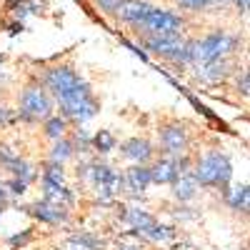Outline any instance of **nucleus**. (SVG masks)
<instances>
[{"label":"nucleus","instance_id":"nucleus-1","mask_svg":"<svg viewBox=\"0 0 250 250\" xmlns=\"http://www.w3.org/2000/svg\"><path fill=\"white\" fill-rule=\"evenodd\" d=\"M190 175L198 183V188H220V190H225L233 178V165L225 153L208 150L200 160L193 163Z\"/></svg>","mask_w":250,"mask_h":250},{"label":"nucleus","instance_id":"nucleus-2","mask_svg":"<svg viewBox=\"0 0 250 250\" xmlns=\"http://www.w3.org/2000/svg\"><path fill=\"white\" fill-rule=\"evenodd\" d=\"M240 48V38L228 30H210L195 40V65H205L213 60H230ZM193 65V68H195Z\"/></svg>","mask_w":250,"mask_h":250},{"label":"nucleus","instance_id":"nucleus-3","mask_svg":"<svg viewBox=\"0 0 250 250\" xmlns=\"http://www.w3.org/2000/svg\"><path fill=\"white\" fill-rule=\"evenodd\" d=\"M55 110V103L50 93L43 88L40 80H30L20 93V105H18V118L23 123H45Z\"/></svg>","mask_w":250,"mask_h":250},{"label":"nucleus","instance_id":"nucleus-4","mask_svg":"<svg viewBox=\"0 0 250 250\" xmlns=\"http://www.w3.org/2000/svg\"><path fill=\"white\" fill-rule=\"evenodd\" d=\"M58 108H60V115L65 118L68 123L73 120V123L80 125V123H88L90 118H95V113L100 110V103L93 95L90 85L83 80L73 93H68L65 98L58 100Z\"/></svg>","mask_w":250,"mask_h":250},{"label":"nucleus","instance_id":"nucleus-5","mask_svg":"<svg viewBox=\"0 0 250 250\" xmlns=\"http://www.w3.org/2000/svg\"><path fill=\"white\" fill-rule=\"evenodd\" d=\"M138 38H153V35H185V18L170 8L153 5L143 23L135 30Z\"/></svg>","mask_w":250,"mask_h":250},{"label":"nucleus","instance_id":"nucleus-6","mask_svg":"<svg viewBox=\"0 0 250 250\" xmlns=\"http://www.w3.org/2000/svg\"><path fill=\"white\" fill-rule=\"evenodd\" d=\"M40 83H43V88L50 93L53 103H58L60 98H65L68 93H73L83 83V78H80V73L70 65V62H58V65H48L43 70Z\"/></svg>","mask_w":250,"mask_h":250},{"label":"nucleus","instance_id":"nucleus-7","mask_svg":"<svg viewBox=\"0 0 250 250\" xmlns=\"http://www.w3.org/2000/svg\"><path fill=\"white\" fill-rule=\"evenodd\" d=\"M190 168H193V163L188 155H180V158L163 155L150 165V178H153V183H160V185H168V183L173 185L180 175L190 173Z\"/></svg>","mask_w":250,"mask_h":250},{"label":"nucleus","instance_id":"nucleus-8","mask_svg":"<svg viewBox=\"0 0 250 250\" xmlns=\"http://www.w3.org/2000/svg\"><path fill=\"white\" fill-rule=\"evenodd\" d=\"M160 145H163V153L170 155V158H180L188 153L190 148V135L183 128V123L173 120V123H165L160 128Z\"/></svg>","mask_w":250,"mask_h":250},{"label":"nucleus","instance_id":"nucleus-9","mask_svg":"<svg viewBox=\"0 0 250 250\" xmlns=\"http://www.w3.org/2000/svg\"><path fill=\"white\" fill-rule=\"evenodd\" d=\"M150 8H153L150 0H123L118 13H115V20H118V23H123V25H128L135 33Z\"/></svg>","mask_w":250,"mask_h":250},{"label":"nucleus","instance_id":"nucleus-10","mask_svg":"<svg viewBox=\"0 0 250 250\" xmlns=\"http://www.w3.org/2000/svg\"><path fill=\"white\" fill-rule=\"evenodd\" d=\"M233 73V62L230 60H213L205 65H195V80L203 85H220L230 78Z\"/></svg>","mask_w":250,"mask_h":250},{"label":"nucleus","instance_id":"nucleus-11","mask_svg":"<svg viewBox=\"0 0 250 250\" xmlns=\"http://www.w3.org/2000/svg\"><path fill=\"white\" fill-rule=\"evenodd\" d=\"M120 153H123V158H128L135 165H145V163H150L155 158V150H153L150 140H145V138H130V140H125L120 145Z\"/></svg>","mask_w":250,"mask_h":250},{"label":"nucleus","instance_id":"nucleus-12","mask_svg":"<svg viewBox=\"0 0 250 250\" xmlns=\"http://www.w3.org/2000/svg\"><path fill=\"white\" fill-rule=\"evenodd\" d=\"M150 185H153V178H150L148 165H133V168L123 175V188L130 193H145Z\"/></svg>","mask_w":250,"mask_h":250},{"label":"nucleus","instance_id":"nucleus-13","mask_svg":"<svg viewBox=\"0 0 250 250\" xmlns=\"http://www.w3.org/2000/svg\"><path fill=\"white\" fill-rule=\"evenodd\" d=\"M33 215L43 223H50V225H58V223H65L68 220V208H60V205H53L48 200H40L38 205H33Z\"/></svg>","mask_w":250,"mask_h":250},{"label":"nucleus","instance_id":"nucleus-14","mask_svg":"<svg viewBox=\"0 0 250 250\" xmlns=\"http://www.w3.org/2000/svg\"><path fill=\"white\" fill-rule=\"evenodd\" d=\"M173 195H175V200H180V203H188V200H193V198L198 195V183L193 180L190 173L180 175V178L173 183Z\"/></svg>","mask_w":250,"mask_h":250},{"label":"nucleus","instance_id":"nucleus-15","mask_svg":"<svg viewBox=\"0 0 250 250\" xmlns=\"http://www.w3.org/2000/svg\"><path fill=\"white\" fill-rule=\"evenodd\" d=\"M68 130H70V123L62 118V115H55V113L43 123V133H45V138H50L53 143L60 140V138H68Z\"/></svg>","mask_w":250,"mask_h":250},{"label":"nucleus","instance_id":"nucleus-16","mask_svg":"<svg viewBox=\"0 0 250 250\" xmlns=\"http://www.w3.org/2000/svg\"><path fill=\"white\" fill-rule=\"evenodd\" d=\"M73 155H75V143H73L70 138H60V140L53 143L50 163H55V165H65Z\"/></svg>","mask_w":250,"mask_h":250},{"label":"nucleus","instance_id":"nucleus-17","mask_svg":"<svg viewBox=\"0 0 250 250\" xmlns=\"http://www.w3.org/2000/svg\"><path fill=\"white\" fill-rule=\"evenodd\" d=\"M125 220H128L130 225H133V230L135 233H145V230H148V228H153L158 220L148 213V210H140V208H133V210H128V213H125Z\"/></svg>","mask_w":250,"mask_h":250},{"label":"nucleus","instance_id":"nucleus-18","mask_svg":"<svg viewBox=\"0 0 250 250\" xmlns=\"http://www.w3.org/2000/svg\"><path fill=\"white\" fill-rule=\"evenodd\" d=\"M225 198H228L230 210H235V213L248 210V185H238V188H233V190H225Z\"/></svg>","mask_w":250,"mask_h":250},{"label":"nucleus","instance_id":"nucleus-19","mask_svg":"<svg viewBox=\"0 0 250 250\" xmlns=\"http://www.w3.org/2000/svg\"><path fill=\"white\" fill-rule=\"evenodd\" d=\"M90 145L98 150V153H103V155H108V153H113L115 150V145H118V140H115V135L110 133V130H100L93 140H90Z\"/></svg>","mask_w":250,"mask_h":250},{"label":"nucleus","instance_id":"nucleus-20","mask_svg":"<svg viewBox=\"0 0 250 250\" xmlns=\"http://www.w3.org/2000/svg\"><path fill=\"white\" fill-rule=\"evenodd\" d=\"M148 240H153V243H168V240H173V228H168V225H153V228H148V230L143 233Z\"/></svg>","mask_w":250,"mask_h":250},{"label":"nucleus","instance_id":"nucleus-21","mask_svg":"<svg viewBox=\"0 0 250 250\" xmlns=\"http://www.w3.org/2000/svg\"><path fill=\"white\" fill-rule=\"evenodd\" d=\"M70 243L78 245L80 250H103V240L95 238V235H90V233H78V235H73Z\"/></svg>","mask_w":250,"mask_h":250},{"label":"nucleus","instance_id":"nucleus-22","mask_svg":"<svg viewBox=\"0 0 250 250\" xmlns=\"http://www.w3.org/2000/svg\"><path fill=\"white\" fill-rule=\"evenodd\" d=\"M173 3L185 13H205L208 8H213V0H173Z\"/></svg>","mask_w":250,"mask_h":250},{"label":"nucleus","instance_id":"nucleus-23","mask_svg":"<svg viewBox=\"0 0 250 250\" xmlns=\"http://www.w3.org/2000/svg\"><path fill=\"white\" fill-rule=\"evenodd\" d=\"M120 3H123V0H93V5H95L103 15H108V18H115Z\"/></svg>","mask_w":250,"mask_h":250},{"label":"nucleus","instance_id":"nucleus-24","mask_svg":"<svg viewBox=\"0 0 250 250\" xmlns=\"http://www.w3.org/2000/svg\"><path fill=\"white\" fill-rule=\"evenodd\" d=\"M235 88H238V93H240L243 98H248V93H250V75H248V68H240V73H238V78H235Z\"/></svg>","mask_w":250,"mask_h":250},{"label":"nucleus","instance_id":"nucleus-25","mask_svg":"<svg viewBox=\"0 0 250 250\" xmlns=\"http://www.w3.org/2000/svg\"><path fill=\"white\" fill-rule=\"evenodd\" d=\"M15 118H18V115H15L10 108H3V105H0V128H5V125H13Z\"/></svg>","mask_w":250,"mask_h":250},{"label":"nucleus","instance_id":"nucleus-26","mask_svg":"<svg viewBox=\"0 0 250 250\" xmlns=\"http://www.w3.org/2000/svg\"><path fill=\"white\" fill-rule=\"evenodd\" d=\"M5 190H8V193H13V195H23V193L28 190V185H25V183H20V180H15V178H13V180H10V183L5 185Z\"/></svg>","mask_w":250,"mask_h":250},{"label":"nucleus","instance_id":"nucleus-27","mask_svg":"<svg viewBox=\"0 0 250 250\" xmlns=\"http://www.w3.org/2000/svg\"><path fill=\"white\" fill-rule=\"evenodd\" d=\"M18 158H20V155H18V153H13L10 148H0V163H3L5 168H8V165H10L13 160H18Z\"/></svg>","mask_w":250,"mask_h":250},{"label":"nucleus","instance_id":"nucleus-28","mask_svg":"<svg viewBox=\"0 0 250 250\" xmlns=\"http://www.w3.org/2000/svg\"><path fill=\"white\" fill-rule=\"evenodd\" d=\"M230 5H235L238 15L245 18V15H248V8H250V0H230Z\"/></svg>","mask_w":250,"mask_h":250},{"label":"nucleus","instance_id":"nucleus-29","mask_svg":"<svg viewBox=\"0 0 250 250\" xmlns=\"http://www.w3.org/2000/svg\"><path fill=\"white\" fill-rule=\"evenodd\" d=\"M30 238H33L30 233H25V235H15V238H10V245H13V248H18V245H25Z\"/></svg>","mask_w":250,"mask_h":250},{"label":"nucleus","instance_id":"nucleus-30","mask_svg":"<svg viewBox=\"0 0 250 250\" xmlns=\"http://www.w3.org/2000/svg\"><path fill=\"white\" fill-rule=\"evenodd\" d=\"M23 28H25V23H20V20H13V23L8 25V33H10V35H18Z\"/></svg>","mask_w":250,"mask_h":250},{"label":"nucleus","instance_id":"nucleus-31","mask_svg":"<svg viewBox=\"0 0 250 250\" xmlns=\"http://www.w3.org/2000/svg\"><path fill=\"white\" fill-rule=\"evenodd\" d=\"M118 250H140V248H135V245H118Z\"/></svg>","mask_w":250,"mask_h":250},{"label":"nucleus","instance_id":"nucleus-32","mask_svg":"<svg viewBox=\"0 0 250 250\" xmlns=\"http://www.w3.org/2000/svg\"><path fill=\"white\" fill-rule=\"evenodd\" d=\"M213 5H230V0H213Z\"/></svg>","mask_w":250,"mask_h":250},{"label":"nucleus","instance_id":"nucleus-33","mask_svg":"<svg viewBox=\"0 0 250 250\" xmlns=\"http://www.w3.org/2000/svg\"><path fill=\"white\" fill-rule=\"evenodd\" d=\"M3 60H5V58H3V55H0V65H3Z\"/></svg>","mask_w":250,"mask_h":250},{"label":"nucleus","instance_id":"nucleus-34","mask_svg":"<svg viewBox=\"0 0 250 250\" xmlns=\"http://www.w3.org/2000/svg\"><path fill=\"white\" fill-rule=\"evenodd\" d=\"M0 213H3V208H0Z\"/></svg>","mask_w":250,"mask_h":250}]
</instances>
